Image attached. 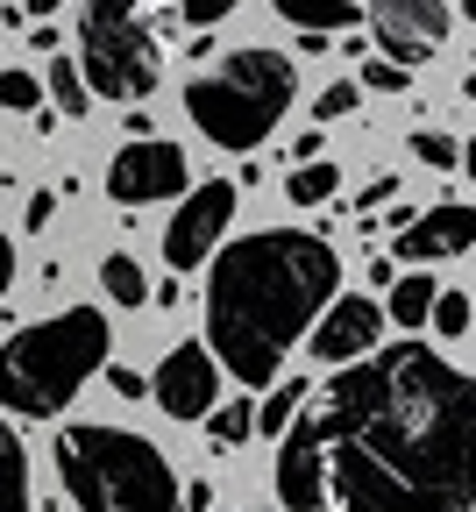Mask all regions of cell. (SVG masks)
I'll use <instances>...</instances> for the list:
<instances>
[{
	"label": "cell",
	"mask_w": 476,
	"mask_h": 512,
	"mask_svg": "<svg viewBox=\"0 0 476 512\" xmlns=\"http://www.w3.org/2000/svg\"><path fill=\"white\" fill-rule=\"evenodd\" d=\"M476 384L420 342H377L334 363L278 434L285 512H469Z\"/></svg>",
	"instance_id": "obj_1"
},
{
	"label": "cell",
	"mask_w": 476,
	"mask_h": 512,
	"mask_svg": "<svg viewBox=\"0 0 476 512\" xmlns=\"http://www.w3.org/2000/svg\"><path fill=\"white\" fill-rule=\"evenodd\" d=\"M342 292V256L306 228H256L214 256L207 278V349L242 392H263L285 370V349L313 328V313Z\"/></svg>",
	"instance_id": "obj_2"
},
{
	"label": "cell",
	"mask_w": 476,
	"mask_h": 512,
	"mask_svg": "<svg viewBox=\"0 0 476 512\" xmlns=\"http://www.w3.org/2000/svg\"><path fill=\"white\" fill-rule=\"evenodd\" d=\"M100 363H107V313L100 306L36 320V328L8 335V349H0V406L22 420H57Z\"/></svg>",
	"instance_id": "obj_3"
},
{
	"label": "cell",
	"mask_w": 476,
	"mask_h": 512,
	"mask_svg": "<svg viewBox=\"0 0 476 512\" xmlns=\"http://www.w3.org/2000/svg\"><path fill=\"white\" fill-rule=\"evenodd\" d=\"M57 477L79 512H178V477L164 463V448L128 427H100V420L64 427Z\"/></svg>",
	"instance_id": "obj_4"
},
{
	"label": "cell",
	"mask_w": 476,
	"mask_h": 512,
	"mask_svg": "<svg viewBox=\"0 0 476 512\" xmlns=\"http://www.w3.org/2000/svg\"><path fill=\"white\" fill-rule=\"evenodd\" d=\"M292 93H299L292 57L249 43V50L221 57L214 72H199V79L185 86V114H192L199 136L221 143V150H263V143H270V128L285 121Z\"/></svg>",
	"instance_id": "obj_5"
},
{
	"label": "cell",
	"mask_w": 476,
	"mask_h": 512,
	"mask_svg": "<svg viewBox=\"0 0 476 512\" xmlns=\"http://www.w3.org/2000/svg\"><path fill=\"white\" fill-rule=\"evenodd\" d=\"M157 0H79V72L100 100H150L157 93Z\"/></svg>",
	"instance_id": "obj_6"
},
{
	"label": "cell",
	"mask_w": 476,
	"mask_h": 512,
	"mask_svg": "<svg viewBox=\"0 0 476 512\" xmlns=\"http://www.w3.org/2000/svg\"><path fill=\"white\" fill-rule=\"evenodd\" d=\"M185 185H192L185 150H178V143H157V136L121 143L114 164H107V200H114V207H157V200H178Z\"/></svg>",
	"instance_id": "obj_7"
},
{
	"label": "cell",
	"mask_w": 476,
	"mask_h": 512,
	"mask_svg": "<svg viewBox=\"0 0 476 512\" xmlns=\"http://www.w3.org/2000/svg\"><path fill=\"white\" fill-rule=\"evenodd\" d=\"M228 221H235V185H228V178L192 185L185 200H178V214H171V228H164V264H171V271L207 264L214 242L228 235Z\"/></svg>",
	"instance_id": "obj_8"
},
{
	"label": "cell",
	"mask_w": 476,
	"mask_h": 512,
	"mask_svg": "<svg viewBox=\"0 0 476 512\" xmlns=\"http://www.w3.org/2000/svg\"><path fill=\"white\" fill-rule=\"evenodd\" d=\"M150 399L171 413V420H207V406L221 399V363H214V349L207 342H178L171 356H164V370L150 377Z\"/></svg>",
	"instance_id": "obj_9"
},
{
	"label": "cell",
	"mask_w": 476,
	"mask_h": 512,
	"mask_svg": "<svg viewBox=\"0 0 476 512\" xmlns=\"http://www.w3.org/2000/svg\"><path fill=\"white\" fill-rule=\"evenodd\" d=\"M448 22H455L448 0H370V29H377L384 57H398V64L434 57L448 43Z\"/></svg>",
	"instance_id": "obj_10"
},
{
	"label": "cell",
	"mask_w": 476,
	"mask_h": 512,
	"mask_svg": "<svg viewBox=\"0 0 476 512\" xmlns=\"http://www.w3.org/2000/svg\"><path fill=\"white\" fill-rule=\"evenodd\" d=\"M306 342H313L320 363H349V356H363V349L384 342V313H377L370 299H356V292H334V299L313 313Z\"/></svg>",
	"instance_id": "obj_11"
},
{
	"label": "cell",
	"mask_w": 476,
	"mask_h": 512,
	"mask_svg": "<svg viewBox=\"0 0 476 512\" xmlns=\"http://www.w3.org/2000/svg\"><path fill=\"white\" fill-rule=\"evenodd\" d=\"M469 242H476V214H469V207H434V214H420V207H413V221L391 235L398 264H434V256H462Z\"/></svg>",
	"instance_id": "obj_12"
},
{
	"label": "cell",
	"mask_w": 476,
	"mask_h": 512,
	"mask_svg": "<svg viewBox=\"0 0 476 512\" xmlns=\"http://www.w3.org/2000/svg\"><path fill=\"white\" fill-rule=\"evenodd\" d=\"M292 29H320V36H334V29H356L363 22V8L356 0H270Z\"/></svg>",
	"instance_id": "obj_13"
},
{
	"label": "cell",
	"mask_w": 476,
	"mask_h": 512,
	"mask_svg": "<svg viewBox=\"0 0 476 512\" xmlns=\"http://www.w3.org/2000/svg\"><path fill=\"white\" fill-rule=\"evenodd\" d=\"M0 512H29V448L0 420Z\"/></svg>",
	"instance_id": "obj_14"
},
{
	"label": "cell",
	"mask_w": 476,
	"mask_h": 512,
	"mask_svg": "<svg viewBox=\"0 0 476 512\" xmlns=\"http://www.w3.org/2000/svg\"><path fill=\"white\" fill-rule=\"evenodd\" d=\"M50 57H57V50H50ZM43 86H50V107H57L64 121H86V107H93V86H86V72H79L72 57H57L50 72H43Z\"/></svg>",
	"instance_id": "obj_15"
},
{
	"label": "cell",
	"mask_w": 476,
	"mask_h": 512,
	"mask_svg": "<svg viewBox=\"0 0 476 512\" xmlns=\"http://www.w3.org/2000/svg\"><path fill=\"white\" fill-rule=\"evenodd\" d=\"M334 192H342V171H334L327 157H299V171L285 178V200L292 207H327Z\"/></svg>",
	"instance_id": "obj_16"
},
{
	"label": "cell",
	"mask_w": 476,
	"mask_h": 512,
	"mask_svg": "<svg viewBox=\"0 0 476 512\" xmlns=\"http://www.w3.org/2000/svg\"><path fill=\"white\" fill-rule=\"evenodd\" d=\"M427 306H434V278L427 271H413V278H391V320H398V328H413L420 335V320H427Z\"/></svg>",
	"instance_id": "obj_17"
},
{
	"label": "cell",
	"mask_w": 476,
	"mask_h": 512,
	"mask_svg": "<svg viewBox=\"0 0 476 512\" xmlns=\"http://www.w3.org/2000/svg\"><path fill=\"white\" fill-rule=\"evenodd\" d=\"M263 392H270V399L256 406V427H263V434H285V420H292L299 399H306V377H285V370H278V377L263 384Z\"/></svg>",
	"instance_id": "obj_18"
},
{
	"label": "cell",
	"mask_w": 476,
	"mask_h": 512,
	"mask_svg": "<svg viewBox=\"0 0 476 512\" xmlns=\"http://www.w3.org/2000/svg\"><path fill=\"white\" fill-rule=\"evenodd\" d=\"M100 285H107L114 306H150V278H143L135 256H107V264H100Z\"/></svg>",
	"instance_id": "obj_19"
},
{
	"label": "cell",
	"mask_w": 476,
	"mask_h": 512,
	"mask_svg": "<svg viewBox=\"0 0 476 512\" xmlns=\"http://www.w3.org/2000/svg\"><path fill=\"white\" fill-rule=\"evenodd\" d=\"M249 427H256V406H249V392H242L235 406H221V399L207 406V441H214V448H235V441H249Z\"/></svg>",
	"instance_id": "obj_20"
},
{
	"label": "cell",
	"mask_w": 476,
	"mask_h": 512,
	"mask_svg": "<svg viewBox=\"0 0 476 512\" xmlns=\"http://www.w3.org/2000/svg\"><path fill=\"white\" fill-rule=\"evenodd\" d=\"M427 320H434V328H441L448 342H462V335H469V292H462V285H434Z\"/></svg>",
	"instance_id": "obj_21"
},
{
	"label": "cell",
	"mask_w": 476,
	"mask_h": 512,
	"mask_svg": "<svg viewBox=\"0 0 476 512\" xmlns=\"http://www.w3.org/2000/svg\"><path fill=\"white\" fill-rule=\"evenodd\" d=\"M413 157L434 164V171H455V164H462V143L441 136V128H413Z\"/></svg>",
	"instance_id": "obj_22"
},
{
	"label": "cell",
	"mask_w": 476,
	"mask_h": 512,
	"mask_svg": "<svg viewBox=\"0 0 476 512\" xmlns=\"http://www.w3.org/2000/svg\"><path fill=\"white\" fill-rule=\"evenodd\" d=\"M356 64H363L370 93H405V86H413V64H398V57H356Z\"/></svg>",
	"instance_id": "obj_23"
},
{
	"label": "cell",
	"mask_w": 476,
	"mask_h": 512,
	"mask_svg": "<svg viewBox=\"0 0 476 512\" xmlns=\"http://www.w3.org/2000/svg\"><path fill=\"white\" fill-rule=\"evenodd\" d=\"M356 100H363V86H349V79H334L320 100H313V114L320 121H342V114H356Z\"/></svg>",
	"instance_id": "obj_24"
},
{
	"label": "cell",
	"mask_w": 476,
	"mask_h": 512,
	"mask_svg": "<svg viewBox=\"0 0 476 512\" xmlns=\"http://www.w3.org/2000/svg\"><path fill=\"white\" fill-rule=\"evenodd\" d=\"M36 100H43V86H36L29 72H0V107H22V114H29Z\"/></svg>",
	"instance_id": "obj_25"
},
{
	"label": "cell",
	"mask_w": 476,
	"mask_h": 512,
	"mask_svg": "<svg viewBox=\"0 0 476 512\" xmlns=\"http://www.w3.org/2000/svg\"><path fill=\"white\" fill-rule=\"evenodd\" d=\"M178 15H185V29H214V22H228V15H235V0H185Z\"/></svg>",
	"instance_id": "obj_26"
},
{
	"label": "cell",
	"mask_w": 476,
	"mask_h": 512,
	"mask_svg": "<svg viewBox=\"0 0 476 512\" xmlns=\"http://www.w3.org/2000/svg\"><path fill=\"white\" fill-rule=\"evenodd\" d=\"M100 370H107V363H100ZM107 384H114L121 399H150V377H143V370H128V363H114V370H107Z\"/></svg>",
	"instance_id": "obj_27"
},
{
	"label": "cell",
	"mask_w": 476,
	"mask_h": 512,
	"mask_svg": "<svg viewBox=\"0 0 476 512\" xmlns=\"http://www.w3.org/2000/svg\"><path fill=\"white\" fill-rule=\"evenodd\" d=\"M50 214H57V192H36V200L22 207V228L36 235V228H50Z\"/></svg>",
	"instance_id": "obj_28"
},
{
	"label": "cell",
	"mask_w": 476,
	"mask_h": 512,
	"mask_svg": "<svg viewBox=\"0 0 476 512\" xmlns=\"http://www.w3.org/2000/svg\"><path fill=\"white\" fill-rule=\"evenodd\" d=\"M391 192H398V178H391V171H377V178H363V207H384V200H391Z\"/></svg>",
	"instance_id": "obj_29"
},
{
	"label": "cell",
	"mask_w": 476,
	"mask_h": 512,
	"mask_svg": "<svg viewBox=\"0 0 476 512\" xmlns=\"http://www.w3.org/2000/svg\"><path fill=\"white\" fill-rule=\"evenodd\" d=\"M8 285H15V242L0 235V292H8Z\"/></svg>",
	"instance_id": "obj_30"
},
{
	"label": "cell",
	"mask_w": 476,
	"mask_h": 512,
	"mask_svg": "<svg viewBox=\"0 0 476 512\" xmlns=\"http://www.w3.org/2000/svg\"><path fill=\"white\" fill-rule=\"evenodd\" d=\"M57 8H64V0H22V15H36V22H43V15H57Z\"/></svg>",
	"instance_id": "obj_31"
}]
</instances>
